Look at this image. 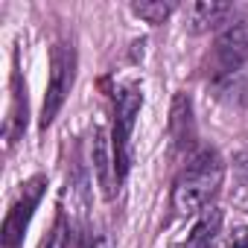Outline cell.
Wrapping results in <instances>:
<instances>
[{"label": "cell", "mask_w": 248, "mask_h": 248, "mask_svg": "<svg viewBox=\"0 0 248 248\" xmlns=\"http://www.w3.org/2000/svg\"><path fill=\"white\" fill-rule=\"evenodd\" d=\"M233 18V6L231 3H216V0H199V3L187 6V30L193 35H202L207 30L225 27Z\"/></svg>", "instance_id": "ba28073f"}, {"label": "cell", "mask_w": 248, "mask_h": 248, "mask_svg": "<svg viewBox=\"0 0 248 248\" xmlns=\"http://www.w3.org/2000/svg\"><path fill=\"white\" fill-rule=\"evenodd\" d=\"M248 62V15H233L213 44V76H233Z\"/></svg>", "instance_id": "277c9868"}, {"label": "cell", "mask_w": 248, "mask_h": 248, "mask_svg": "<svg viewBox=\"0 0 248 248\" xmlns=\"http://www.w3.org/2000/svg\"><path fill=\"white\" fill-rule=\"evenodd\" d=\"M67 242H70V222H67L64 213H59L56 228H53L50 236L41 242V248H67Z\"/></svg>", "instance_id": "4fadbf2b"}, {"label": "cell", "mask_w": 248, "mask_h": 248, "mask_svg": "<svg viewBox=\"0 0 248 248\" xmlns=\"http://www.w3.org/2000/svg\"><path fill=\"white\" fill-rule=\"evenodd\" d=\"M91 164H93L96 181H99V187H102V196H105V199H114L117 172H114L111 138L105 135V129H93V138H91Z\"/></svg>", "instance_id": "52a82bcc"}, {"label": "cell", "mask_w": 248, "mask_h": 248, "mask_svg": "<svg viewBox=\"0 0 248 248\" xmlns=\"http://www.w3.org/2000/svg\"><path fill=\"white\" fill-rule=\"evenodd\" d=\"M82 248H114V239H111L105 231L85 228V231H82Z\"/></svg>", "instance_id": "5bb4252c"}, {"label": "cell", "mask_w": 248, "mask_h": 248, "mask_svg": "<svg viewBox=\"0 0 248 248\" xmlns=\"http://www.w3.org/2000/svg\"><path fill=\"white\" fill-rule=\"evenodd\" d=\"M143 105V93L138 85H129L117 93L114 102V129H111V149H114V172L117 184L129 175L132 167V135H135V123Z\"/></svg>", "instance_id": "7a4b0ae2"}, {"label": "cell", "mask_w": 248, "mask_h": 248, "mask_svg": "<svg viewBox=\"0 0 248 248\" xmlns=\"http://www.w3.org/2000/svg\"><path fill=\"white\" fill-rule=\"evenodd\" d=\"M76 79V47L73 41H56L50 50V82H47V93H44V105H41V129L47 132V126L59 117L70 88Z\"/></svg>", "instance_id": "3957f363"}, {"label": "cell", "mask_w": 248, "mask_h": 248, "mask_svg": "<svg viewBox=\"0 0 248 248\" xmlns=\"http://www.w3.org/2000/svg\"><path fill=\"white\" fill-rule=\"evenodd\" d=\"M27 129V88L21 85V73H12V111L6 120V149H12V143L24 135Z\"/></svg>", "instance_id": "9c48e42d"}, {"label": "cell", "mask_w": 248, "mask_h": 248, "mask_svg": "<svg viewBox=\"0 0 248 248\" xmlns=\"http://www.w3.org/2000/svg\"><path fill=\"white\" fill-rule=\"evenodd\" d=\"M228 248H248V228H236L231 242H228Z\"/></svg>", "instance_id": "9a60e30c"}, {"label": "cell", "mask_w": 248, "mask_h": 248, "mask_svg": "<svg viewBox=\"0 0 248 248\" xmlns=\"http://www.w3.org/2000/svg\"><path fill=\"white\" fill-rule=\"evenodd\" d=\"M44 190H47V175H35V178L24 181V187L3 222V248H18L24 242V233L30 228V219H32L38 202L44 199Z\"/></svg>", "instance_id": "5b68a950"}, {"label": "cell", "mask_w": 248, "mask_h": 248, "mask_svg": "<svg viewBox=\"0 0 248 248\" xmlns=\"http://www.w3.org/2000/svg\"><path fill=\"white\" fill-rule=\"evenodd\" d=\"M233 175H236V187L231 193V202L242 210H248V149H242L233 158Z\"/></svg>", "instance_id": "7c38bea8"}, {"label": "cell", "mask_w": 248, "mask_h": 248, "mask_svg": "<svg viewBox=\"0 0 248 248\" xmlns=\"http://www.w3.org/2000/svg\"><path fill=\"white\" fill-rule=\"evenodd\" d=\"M219 231H222V210H219V207H207V210L202 213V219L193 225V231H190L184 248H213Z\"/></svg>", "instance_id": "30bf717a"}, {"label": "cell", "mask_w": 248, "mask_h": 248, "mask_svg": "<svg viewBox=\"0 0 248 248\" xmlns=\"http://www.w3.org/2000/svg\"><path fill=\"white\" fill-rule=\"evenodd\" d=\"M225 178V161L216 149H202L196 152L187 167L181 170V175L175 178L172 187V207L181 216L199 213L210 204V199L219 193Z\"/></svg>", "instance_id": "6da1fadb"}, {"label": "cell", "mask_w": 248, "mask_h": 248, "mask_svg": "<svg viewBox=\"0 0 248 248\" xmlns=\"http://www.w3.org/2000/svg\"><path fill=\"white\" fill-rule=\"evenodd\" d=\"M132 12L146 24H164L175 12V3L172 0H143V3H132Z\"/></svg>", "instance_id": "8fae6325"}, {"label": "cell", "mask_w": 248, "mask_h": 248, "mask_svg": "<svg viewBox=\"0 0 248 248\" xmlns=\"http://www.w3.org/2000/svg\"><path fill=\"white\" fill-rule=\"evenodd\" d=\"M170 140H172V155L181 158L193 149L196 143V120H193V102L187 93H175L172 111H170Z\"/></svg>", "instance_id": "8992f818"}]
</instances>
